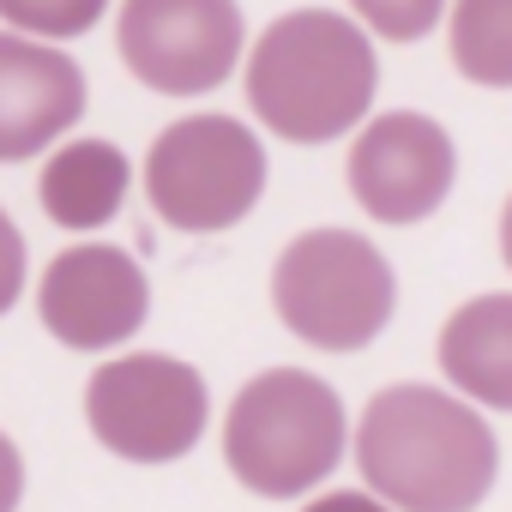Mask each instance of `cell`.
<instances>
[{
  "label": "cell",
  "instance_id": "obj_1",
  "mask_svg": "<svg viewBox=\"0 0 512 512\" xmlns=\"http://www.w3.org/2000/svg\"><path fill=\"white\" fill-rule=\"evenodd\" d=\"M356 464L392 512H476L500 476V440L440 386H386L356 422Z\"/></svg>",
  "mask_w": 512,
  "mask_h": 512
},
{
  "label": "cell",
  "instance_id": "obj_2",
  "mask_svg": "<svg viewBox=\"0 0 512 512\" xmlns=\"http://www.w3.org/2000/svg\"><path fill=\"white\" fill-rule=\"evenodd\" d=\"M380 61L362 25L326 7L284 13L247 55V103L278 139L326 145L368 121Z\"/></svg>",
  "mask_w": 512,
  "mask_h": 512
},
{
  "label": "cell",
  "instance_id": "obj_3",
  "mask_svg": "<svg viewBox=\"0 0 512 512\" xmlns=\"http://www.w3.org/2000/svg\"><path fill=\"white\" fill-rule=\"evenodd\" d=\"M344 440V398L308 368H272L235 392L223 422V464L253 494L296 500L338 470Z\"/></svg>",
  "mask_w": 512,
  "mask_h": 512
},
{
  "label": "cell",
  "instance_id": "obj_4",
  "mask_svg": "<svg viewBox=\"0 0 512 512\" xmlns=\"http://www.w3.org/2000/svg\"><path fill=\"white\" fill-rule=\"evenodd\" d=\"M398 284L386 253L356 229H308L284 247L272 272L278 320L314 350H368L392 320Z\"/></svg>",
  "mask_w": 512,
  "mask_h": 512
},
{
  "label": "cell",
  "instance_id": "obj_5",
  "mask_svg": "<svg viewBox=\"0 0 512 512\" xmlns=\"http://www.w3.org/2000/svg\"><path fill=\"white\" fill-rule=\"evenodd\" d=\"M266 193V145L247 121L187 115L157 133L145 157V199L169 229L217 235L235 229Z\"/></svg>",
  "mask_w": 512,
  "mask_h": 512
},
{
  "label": "cell",
  "instance_id": "obj_6",
  "mask_svg": "<svg viewBox=\"0 0 512 512\" xmlns=\"http://www.w3.org/2000/svg\"><path fill=\"white\" fill-rule=\"evenodd\" d=\"M85 422L127 464H175L199 446L211 422V392L193 362H175L163 350H133L91 374Z\"/></svg>",
  "mask_w": 512,
  "mask_h": 512
},
{
  "label": "cell",
  "instance_id": "obj_7",
  "mask_svg": "<svg viewBox=\"0 0 512 512\" xmlns=\"http://www.w3.org/2000/svg\"><path fill=\"white\" fill-rule=\"evenodd\" d=\"M115 43L145 91L205 97L241 61V7L235 0H121Z\"/></svg>",
  "mask_w": 512,
  "mask_h": 512
},
{
  "label": "cell",
  "instance_id": "obj_8",
  "mask_svg": "<svg viewBox=\"0 0 512 512\" xmlns=\"http://www.w3.org/2000/svg\"><path fill=\"white\" fill-rule=\"evenodd\" d=\"M458 151L434 115L392 109L374 115L350 145V193L380 223H422L452 193Z\"/></svg>",
  "mask_w": 512,
  "mask_h": 512
},
{
  "label": "cell",
  "instance_id": "obj_9",
  "mask_svg": "<svg viewBox=\"0 0 512 512\" xmlns=\"http://www.w3.org/2000/svg\"><path fill=\"white\" fill-rule=\"evenodd\" d=\"M37 314L67 350H115L151 314V284L127 247L85 241L49 260L37 284Z\"/></svg>",
  "mask_w": 512,
  "mask_h": 512
},
{
  "label": "cell",
  "instance_id": "obj_10",
  "mask_svg": "<svg viewBox=\"0 0 512 512\" xmlns=\"http://www.w3.org/2000/svg\"><path fill=\"white\" fill-rule=\"evenodd\" d=\"M85 115V73L43 37L0 31V163L49 151Z\"/></svg>",
  "mask_w": 512,
  "mask_h": 512
},
{
  "label": "cell",
  "instance_id": "obj_11",
  "mask_svg": "<svg viewBox=\"0 0 512 512\" xmlns=\"http://www.w3.org/2000/svg\"><path fill=\"white\" fill-rule=\"evenodd\" d=\"M440 374L482 410H512V296H476L446 320Z\"/></svg>",
  "mask_w": 512,
  "mask_h": 512
},
{
  "label": "cell",
  "instance_id": "obj_12",
  "mask_svg": "<svg viewBox=\"0 0 512 512\" xmlns=\"http://www.w3.org/2000/svg\"><path fill=\"white\" fill-rule=\"evenodd\" d=\"M127 157L109 139H67L43 175H37V199L49 211V223L61 229H103L121 205H127Z\"/></svg>",
  "mask_w": 512,
  "mask_h": 512
},
{
  "label": "cell",
  "instance_id": "obj_13",
  "mask_svg": "<svg viewBox=\"0 0 512 512\" xmlns=\"http://www.w3.org/2000/svg\"><path fill=\"white\" fill-rule=\"evenodd\" d=\"M452 61L464 79L506 91L512 85V0H458L452 7Z\"/></svg>",
  "mask_w": 512,
  "mask_h": 512
},
{
  "label": "cell",
  "instance_id": "obj_14",
  "mask_svg": "<svg viewBox=\"0 0 512 512\" xmlns=\"http://www.w3.org/2000/svg\"><path fill=\"white\" fill-rule=\"evenodd\" d=\"M103 13H109V0H0V19L25 37H43V43L85 37Z\"/></svg>",
  "mask_w": 512,
  "mask_h": 512
},
{
  "label": "cell",
  "instance_id": "obj_15",
  "mask_svg": "<svg viewBox=\"0 0 512 512\" xmlns=\"http://www.w3.org/2000/svg\"><path fill=\"white\" fill-rule=\"evenodd\" d=\"M356 19L374 31V37H392V43H422L440 13H446V0H350Z\"/></svg>",
  "mask_w": 512,
  "mask_h": 512
},
{
  "label": "cell",
  "instance_id": "obj_16",
  "mask_svg": "<svg viewBox=\"0 0 512 512\" xmlns=\"http://www.w3.org/2000/svg\"><path fill=\"white\" fill-rule=\"evenodd\" d=\"M19 296H25V235L0 211V314H13Z\"/></svg>",
  "mask_w": 512,
  "mask_h": 512
},
{
  "label": "cell",
  "instance_id": "obj_17",
  "mask_svg": "<svg viewBox=\"0 0 512 512\" xmlns=\"http://www.w3.org/2000/svg\"><path fill=\"white\" fill-rule=\"evenodd\" d=\"M19 494H25V458L0 434V512H19Z\"/></svg>",
  "mask_w": 512,
  "mask_h": 512
},
{
  "label": "cell",
  "instance_id": "obj_18",
  "mask_svg": "<svg viewBox=\"0 0 512 512\" xmlns=\"http://www.w3.org/2000/svg\"><path fill=\"white\" fill-rule=\"evenodd\" d=\"M302 512H392L380 494H368V488H332V494H320L314 506H302Z\"/></svg>",
  "mask_w": 512,
  "mask_h": 512
}]
</instances>
